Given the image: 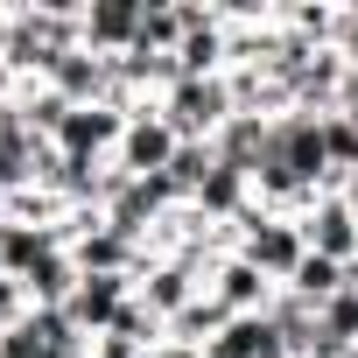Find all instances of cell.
Listing matches in <instances>:
<instances>
[{
	"label": "cell",
	"instance_id": "1",
	"mask_svg": "<svg viewBox=\"0 0 358 358\" xmlns=\"http://www.w3.org/2000/svg\"><path fill=\"white\" fill-rule=\"evenodd\" d=\"M225 232H232L239 260H253V267H260L274 288H281V281H288V274L309 260V239H302V225H295V218H274V211H260V204H253L239 225H225Z\"/></svg>",
	"mask_w": 358,
	"mask_h": 358
},
{
	"label": "cell",
	"instance_id": "2",
	"mask_svg": "<svg viewBox=\"0 0 358 358\" xmlns=\"http://www.w3.org/2000/svg\"><path fill=\"white\" fill-rule=\"evenodd\" d=\"M232 85L225 78H176L162 99V120L176 127V141H218V127L232 120Z\"/></svg>",
	"mask_w": 358,
	"mask_h": 358
},
{
	"label": "cell",
	"instance_id": "3",
	"mask_svg": "<svg viewBox=\"0 0 358 358\" xmlns=\"http://www.w3.org/2000/svg\"><path fill=\"white\" fill-rule=\"evenodd\" d=\"M295 225H302L309 253H323V260H337V267H351V260H358V211L344 204V190H323Z\"/></svg>",
	"mask_w": 358,
	"mask_h": 358
},
{
	"label": "cell",
	"instance_id": "4",
	"mask_svg": "<svg viewBox=\"0 0 358 358\" xmlns=\"http://www.w3.org/2000/svg\"><path fill=\"white\" fill-rule=\"evenodd\" d=\"M176 148H183V141H176V127L162 120V106H141L134 120H127V134H120V169L127 176H162L169 162H176Z\"/></svg>",
	"mask_w": 358,
	"mask_h": 358
},
{
	"label": "cell",
	"instance_id": "5",
	"mask_svg": "<svg viewBox=\"0 0 358 358\" xmlns=\"http://www.w3.org/2000/svg\"><path fill=\"white\" fill-rule=\"evenodd\" d=\"M127 120H134V113H120V106H71V120H64V134H57L50 148L85 155V162H113V155H120Z\"/></svg>",
	"mask_w": 358,
	"mask_h": 358
},
{
	"label": "cell",
	"instance_id": "6",
	"mask_svg": "<svg viewBox=\"0 0 358 358\" xmlns=\"http://www.w3.org/2000/svg\"><path fill=\"white\" fill-rule=\"evenodd\" d=\"M134 302V274H78V288H71V302H64V316L85 330V337H106L113 330V316Z\"/></svg>",
	"mask_w": 358,
	"mask_h": 358
},
{
	"label": "cell",
	"instance_id": "7",
	"mask_svg": "<svg viewBox=\"0 0 358 358\" xmlns=\"http://www.w3.org/2000/svg\"><path fill=\"white\" fill-rule=\"evenodd\" d=\"M204 295L211 302H225L232 316H267V302H274V281L253 267V260H239V253H225L218 267H211V281H204Z\"/></svg>",
	"mask_w": 358,
	"mask_h": 358
},
{
	"label": "cell",
	"instance_id": "8",
	"mask_svg": "<svg viewBox=\"0 0 358 358\" xmlns=\"http://www.w3.org/2000/svg\"><path fill=\"white\" fill-rule=\"evenodd\" d=\"M141 15H148V0H92L85 8V50L127 57L141 43Z\"/></svg>",
	"mask_w": 358,
	"mask_h": 358
},
{
	"label": "cell",
	"instance_id": "9",
	"mask_svg": "<svg viewBox=\"0 0 358 358\" xmlns=\"http://www.w3.org/2000/svg\"><path fill=\"white\" fill-rule=\"evenodd\" d=\"M267 127L274 120H260V113H232L225 127H218V169H239V176H253L260 169V155H267Z\"/></svg>",
	"mask_w": 358,
	"mask_h": 358
},
{
	"label": "cell",
	"instance_id": "10",
	"mask_svg": "<svg viewBox=\"0 0 358 358\" xmlns=\"http://www.w3.org/2000/svg\"><path fill=\"white\" fill-rule=\"evenodd\" d=\"M204 358H288V344H281V330H274L267 316H232V323L211 337Z\"/></svg>",
	"mask_w": 358,
	"mask_h": 358
},
{
	"label": "cell",
	"instance_id": "11",
	"mask_svg": "<svg viewBox=\"0 0 358 358\" xmlns=\"http://www.w3.org/2000/svg\"><path fill=\"white\" fill-rule=\"evenodd\" d=\"M197 211H204L211 225H239V218L253 211V176H239V169H211L204 190H197Z\"/></svg>",
	"mask_w": 358,
	"mask_h": 358
},
{
	"label": "cell",
	"instance_id": "12",
	"mask_svg": "<svg viewBox=\"0 0 358 358\" xmlns=\"http://www.w3.org/2000/svg\"><path fill=\"white\" fill-rule=\"evenodd\" d=\"M232 323V309L225 302H211V295H197L183 316H169V344H190V351H211V337Z\"/></svg>",
	"mask_w": 358,
	"mask_h": 358
},
{
	"label": "cell",
	"instance_id": "13",
	"mask_svg": "<svg viewBox=\"0 0 358 358\" xmlns=\"http://www.w3.org/2000/svg\"><path fill=\"white\" fill-rule=\"evenodd\" d=\"M316 302H302V295H288V288H274V302H267V323L281 330V344H288V358H302V344L316 337Z\"/></svg>",
	"mask_w": 358,
	"mask_h": 358
},
{
	"label": "cell",
	"instance_id": "14",
	"mask_svg": "<svg viewBox=\"0 0 358 358\" xmlns=\"http://www.w3.org/2000/svg\"><path fill=\"white\" fill-rule=\"evenodd\" d=\"M281 288H288V295H302V302H316V309H323V302H330V295H344V267H337V260H323V253H309V260H302V267H295V274H288V281H281Z\"/></svg>",
	"mask_w": 358,
	"mask_h": 358
},
{
	"label": "cell",
	"instance_id": "15",
	"mask_svg": "<svg viewBox=\"0 0 358 358\" xmlns=\"http://www.w3.org/2000/svg\"><path fill=\"white\" fill-rule=\"evenodd\" d=\"M323 155H330V176L344 190V176L358 169V113H323Z\"/></svg>",
	"mask_w": 358,
	"mask_h": 358
},
{
	"label": "cell",
	"instance_id": "16",
	"mask_svg": "<svg viewBox=\"0 0 358 358\" xmlns=\"http://www.w3.org/2000/svg\"><path fill=\"white\" fill-rule=\"evenodd\" d=\"M323 330H330L337 344H351V351H358V295H351V288L323 302Z\"/></svg>",
	"mask_w": 358,
	"mask_h": 358
},
{
	"label": "cell",
	"instance_id": "17",
	"mask_svg": "<svg viewBox=\"0 0 358 358\" xmlns=\"http://www.w3.org/2000/svg\"><path fill=\"white\" fill-rule=\"evenodd\" d=\"M36 316V295L15 281V274H0V330H15V323H29Z\"/></svg>",
	"mask_w": 358,
	"mask_h": 358
},
{
	"label": "cell",
	"instance_id": "18",
	"mask_svg": "<svg viewBox=\"0 0 358 358\" xmlns=\"http://www.w3.org/2000/svg\"><path fill=\"white\" fill-rule=\"evenodd\" d=\"M141 358H204V351H190V344H169V337H162V344H155V351H141Z\"/></svg>",
	"mask_w": 358,
	"mask_h": 358
},
{
	"label": "cell",
	"instance_id": "19",
	"mask_svg": "<svg viewBox=\"0 0 358 358\" xmlns=\"http://www.w3.org/2000/svg\"><path fill=\"white\" fill-rule=\"evenodd\" d=\"M344 204H351V211H358V169H351V176H344Z\"/></svg>",
	"mask_w": 358,
	"mask_h": 358
},
{
	"label": "cell",
	"instance_id": "20",
	"mask_svg": "<svg viewBox=\"0 0 358 358\" xmlns=\"http://www.w3.org/2000/svg\"><path fill=\"white\" fill-rule=\"evenodd\" d=\"M344 288H351V295H358V260H351V267H344Z\"/></svg>",
	"mask_w": 358,
	"mask_h": 358
}]
</instances>
